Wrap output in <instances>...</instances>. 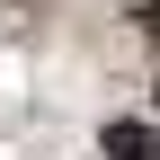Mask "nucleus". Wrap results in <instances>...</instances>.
Here are the masks:
<instances>
[{"mask_svg": "<svg viewBox=\"0 0 160 160\" xmlns=\"http://www.w3.org/2000/svg\"><path fill=\"white\" fill-rule=\"evenodd\" d=\"M98 151H107V160H160V125H142V116H116V125L98 133Z\"/></svg>", "mask_w": 160, "mask_h": 160, "instance_id": "nucleus-1", "label": "nucleus"}, {"mask_svg": "<svg viewBox=\"0 0 160 160\" xmlns=\"http://www.w3.org/2000/svg\"><path fill=\"white\" fill-rule=\"evenodd\" d=\"M125 18H133L142 36H160V0H125Z\"/></svg>", "mask_w": 160, "mask_h": 160, "instance_id": "nucleus-2", "label": "nucleus"}]
</instances>
